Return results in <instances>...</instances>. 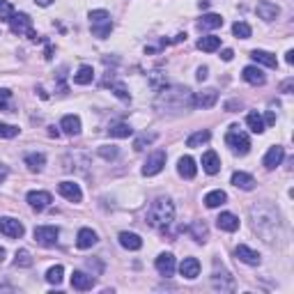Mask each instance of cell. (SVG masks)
Returning <instances> with one entry per match:
<instances>
[{"mask_svg":"<svg viewBox=\"0 0 294 294\" xmlns=\"http://www.w3.org/2000/svg\"><path fill=\"white\" fill-rule=\"evenodd\" d=\"M251 218H253V230L267 241V244H274L280 239V218L271 205L260 203L251 209Z\"/></svg>","mask_w":294,"mask_h":294,"instance_id":"obj_1","label":"cell"},{"mask_svg":"<svg viewBox=\"0 0 294 294\" xmlns=\"http://www.w3.org/2000/svg\"><path fill=\"white\" fill-rule=\"evenodd\" d=\"M156 106L166 111H179V108H191L193 106V94L188 87H173V90H161Z\"/></svg>","mask_w":294,"mask_h":294,"instance_id":"obj_2","label":"cell"},{"mask_svg":"<svg viewBox=\"0 0 294 294\" xmlns=\"http://www.w3.org/2000/svg\"><path fill=\"white\" fill-rule=\"evenodd\" d=\"M175 221V205L168 198H156L147 212V223L156 230H166Z\"/></svg>","mask_w":294,"mask_h":294,"instance_id":"obj_3","label":"cell"},{"mask_svg":"<svg viewBox=\"0 0 294 294\" xmlns=\"http://www.w3.org/2000/svg\"><path fill=\"white\" fill-rule=\"evenodd\" d=\"M90 28H92V35L99 39H106L113 30V21H111V14L106 10H92L90 12Z\"/></svg>","mask_w":294,"mask_h":294,"instance_id":"obj_4","label":"cell"},{"mask_svg":"<svg viewBox=\"0 0 294 294\" xmlns=\"http://www.w3.org/2000/svg\"><path fill=\"white\" fill-rule=\"evenodd\" d=\"M225 145L239 156L251 152V138L244 131H239V126H230V131L225 134Z\"/></svg>","mask_w":294,"mask_h":294,"instance_id":"obj_5","label":"cell"},{"mask_svg":"<svg viewBox=\"0 0 294 294\" xmlns=\"http://www.w3.org/2000/svg\"><path fill=\"white\" fill-rule=\"evenodd\" d=\"M10 28L14 35H28V39H32V42L37 39V32L32 30V19L23 12H19V14L14 12V16L10 19Z\"/></svg>","mask_w":294,"mask_h":294,"instance_id":"obj_6","label":"cell"},{"mask_svg":"<svg viewBox=\"0 0 294 294\" xmlns=\"http://www.w3.org/2000/svg\"><path fill=\"white\" fill-rule=\"evenodd\" d=\"M32 235H35V241H37L39 246L51 248V246H55V244H58L60 230L55 225H37Z\"/></svg>","mask_w":294,"mask_h":294,"instance_id":"obj_7","label":"cell"},{"mask_svg":"<svg viewBox=\"0 0 294 294\" xmlns=\"http://www.w3.org/2000/svg\"><path fill=\"white\" fill-rule=\"evenodd\" d=\"M166 159H168V154H166L164 150L152 152V154L147 156V161L143 164V175L145 177H154V175H159L166 166Z\"/></svg>","mask_w":294,"mask_h":294,"instance_id":"obj_8","label":"cell"},{"mask_svg":"<svg viewBox=\"0 0 294 294\" xmlns=\"http://www.w3.org/2000/svg\"><path fill=\"white\" fill-rule=\"evenodd\" d=\"M0 232H3L5 237H10V239H21L23 232H25V227H23V223L16 221V218L3 216L0 218Z\"/></svg>","mask_w":294,"mask_h":294,"instance_id":"obj_9","label":"cell"},{"mask_svg":"<svg viewBox=\"0 0 294 294\" xmlns=\"http://www.w3.org/2000/svg\"><path fill=\"white\" fill-rule=\"evenodd\" d=\"M25 200H28V205H30L32 209H37V212H44L48 205L53 203V195H51L48 191H30Z\"/></svg>","mask_w":294,"mask_h":294,"instance_id":"obj_10","label":"cell"},{"mask_svg":"<svg viewBox=\"0 0 294 294\" xmlns=\"http://www.w3.org/2000/svg\"><path fill=\"white\" fill-rule=\"evenodd\" d=\"M255 12L262 21H267V23H269V21H276L280 16V7L276 5V3H271V0H260Z\"/></svg>","mask_w":294,"mask_h":294,"instance_id":"obj_11","label":"cell"},{"mask_svg":"<svg viewBox=\"0 0 294 294\" xmlns=\"http://www.w3.org/2000/svg\"><path fill=\"white\" fill-rule=\"evenodd\" d=\"M212 287L214 289H221V292H235V278H232L227 271H214L212 276Z\"/></svg>","mask_w":294,"mask_h":294,"instance_id":"obj_12","label":"cell"},{"mask_svg":"<svg viewBox=\"0 0 294 294\" xmlns=\"http://www.w3.org/2000/svg\"><path fill=\"white\" fill-rule=\"evenodd\" d=\"M216 102H218V92L214 87H207V90L198 92V94L193 96V106H198V108H214Z\"/></svg>","mask_w":294,"mask_h":294,"instance_id":"obj_13","label":"cell"},{"mask_svg":"<svg viewBox=\"0 0 294 294\" xmlns=\"http://www.w3.org/2000/svg\"><path fill=\"white\" fill-rule=\"evenodd\" d=\"M283 159H285V150L280 147V145H274V147H269V152L265 154L262 166H265L267 170H276L280 164H283Z\"/></svg>","mask_w":294,"mask_h":294,"instance_id":"obj_14","label":"cell"},{"mask_svg":"<svg viewBox=\"0 0 294 294\" xmlns=\"http://www.w3.org/2000/svg\"><path fill=\"white\" fill-rule=\"evenodd\" d=\"M58 191H60V195H62V198L69 200V203H81V200H83L81 186H78V184H74V182H60L58 184Z\"/></svg>","mask_w":294,"mask_h":294,"instance_id":"obj_15","label":"cell"},{"mask_svg":"<svg viewBox=\"0 0 294 294\" xmlns=\"http://www.w3.org/2000/svg\"><path fill=\"white\" fill-rule=\"evenodd\" d=\"M235 255L239 257L244 265H251V267H257L260 265V253L253 251L251 246H246V244H239V246L235 248Z\"/></svg>","mask_w":294,"mask_h":294,"instance_id":"obj_16","label":"cell"},{"mask_svg":"<svg viewBox=\"0 0 294 294\" xmlns=\"http://www.w3.org/2000/svg\"><path fill=\"white\" fill-rule=\"evenodd\" d=\"M154 267H156V271H159L161 276L170 278V276L175 274V255H173V253H161V255L156 257Z\"/></svg>","mask_w":294,"mask_h":294,"instance_id":"obj_17","label":"cell"},{"mask_svg":"<svg viewBox=\"0 0 294 294\" xmlns=\"http://www.w3.org/2000/svg\"><path fill=\"white\" fill-rule=\"evenodd\" d=\"M96 244V232L90 230V227H81L76 235V246L81 248V251H87V248H92Z\"/></svg>","mask_w":294,"mask_h":294,"instance_id":"obj_18","label":"cell"},{"mask_svg":"<svg viewBox=\"0 0 294 294\" xmlns=\"http://www.w3.org/2000/svg\"><path fill=\"white\" fill-rule=\"evenodd\" d=\"M179 274L184 276V278L193 280L200 276V262L195 260V257H184V262L179 265Z\"/></svg>","mask_w":294,"mask_h":294,"instance_id":"obj_19","label":"cell"},{"mask_svg":"<svg viewBox=\"0 0 294 294\" xmlns=\"http://www.w3.org/2000/svg\"><path fill=\"white\" fill-rule=\"evenodd\" d=\"M203 170L207 175H216L221 170V159H218V154L214 150H207L203 154Z\"/></svg>","mask_w":294,"mask_h":294,"instance_id":"obj_20","label":"cell"},{"mask_svg":"<svg viewBox=\"0 0 294 294\" xmlns=\"http://www.w3.org/2000/svg\"><path fill=\"white\" fill-rule=\"evenodd\" d=\"M72 287L78 289V292H87V289L94 287V278H92V276H87V274H83V271H74Z\"/></svg>","mask_w":294,"mask_h":294,"instance_id":"obj_21","label":"cell"},{"mask_svg":"<svg viewBox=\"0 0 294 294\" xmlns=\"http://www.w3.org/2000/svg\"><path fill=\"white\" fill-rule=\"evenodd\" d=\"M241 76H244V81L251 83V85H265V74H262L260 67H255V64H248V67H244V72H241Z\"/></svg>","mask_w":294,"mask_h":294,"instance_id":"obj_22","label":"cell"},{"mask_svg":"<svg viewBox=\"0 0 294 294\" xmlns=\"http://www.w3.org/2000/svg\"><path fill=\"white\" fill-rule=\"evenodd\" d=\"M120 246L126 251H140L143 248V239L136 232H120Z\"/></svg>","mask_w":294,"mask_h":294,"instance_id":"obj_23","label":"cell"},{"mask_svg":"<svg viewBox=\"0 0 294 294\" xmlns=\"http://www.w3.org/2000/svg\"><path fill=\"white\" fill-rule=\"evenodd\" d=\"M232 184H235L237 188H241V191H253V188H255V179H253V175L241 173V170L232 173Z\"/></svg>","mask_w":294,"mask_h":294,"instance_id":"obj_24","label":"cell"},{"mask_svg":"<svg viewBox=\"0 0 294 294\" xmlns=\"http://www.w3.org/2000/svg\"><path fill=\"white\" fill-rule=\"evenodd\" d=\"M60 129H62L67 136H78L81 134V117L78 115H64L62 120H60Z\"/></svg>","mask_w":294,"mask_h":294,"instance_id":"obj_25","label":"cell"},{"mask_svg":"<svg viewBox=\"0 0 294 294\" xmlns=\"http://www.w3.org/2000/svg\"><path fill=\"white\" fill-rule=\"evenodd\" d=\"M177 173L182 175L184 179H193L195 173H198V166H195V161H193L191 156H182L177 164Z\"/></svg>","mask_w":294,"mask_h":294,"instance_id":"obj_26","label":"cell"},{"mask_svg":"<svg viewBox=\"0 0 294 294\" xmlns=\"http://www.w3.org/2000/svg\"><path fill=\"white\" fill-rule=\"evenodd\" d=\"M251 58L255 60L257 64H265V67H269V69L278 67V60H276V55L269 53V51H260V48H255V51H251Z\"/></svg>","mask_w":294,"mask_h":294,"instance_id":"obj_27","label":"cell"},{"mask_svg":"<svg viewBox=\"0 0 294 294\" xmlns=\"http://www.w3.org/2000/svg\"><path fill=\"white\" fill-rule=\"evenodd\" d=\"M216 225L221 227V230H225V232H235V230H239V218H237L235 214H230V212H223L221 216L216 218Z\"/></svg>","mask_w":294,"mask_h":294,"instance_id":"obj_28","label":"cell"},{"mask_svg":"<svg viewBox=\"0 0 294 294\" xmlns=\"http://www.w3.org/2000/svg\"><path fill=\"white\" fill-rule=\"evenodd\" d=\"M225 203H227V195H225V191H221V188L209 191L207 195H205V205H207L209 209H216V207H221V205H225Z\"/></svg>","mask_w":294,"mask_h":294,"instance_id":"obj_29","label":"cell"},{"mask_svg":"<svg viewBox=\"0 0 294 294\" xmlns=\"http://www.w3.org/2000/svg\"><path fill=\"white\" fill-rule=\"evenodd\" d=\"M198 48H200V51H205V53H214V51H218V48H221V37H216V35L200 37L198 39Z\"/></svg>","mask_w":294,"mask_h":294,"instance_id":"obj_30","label":"cell"},{"mask_svg":"<svg viewBox=\"0 0 294 294\" xmlns=\"http://www.w3.org/2000/svg\"><path fill=\"white\" fill-rule=\"evenodd\" d=\"M25 166H28L32 173H42L44 166H46V156L42 152H32V154H25Z\"/></svg>","mask_w":294,"mask_h":294,"instance_id":"obj_31","label":"cell"},{"mask_svg":"<svg viewBox=\"0 0 294 294\" xmlns=\"http://www.w3.org/2000/svg\"><path fill=\"white\" fill-rule=\"evenodd\" d=\"M246 124H248V129H251L253 134H265V129H267L265 117H262L260 113H255V111L246 115Z\"/></svg>","mask_w":294,"mask_h":294,"instance_id":"obj_32","label":"cell"},{"mask_svg":"<svg viewBox=\"0 0 294 294\" xmlns=\"http://www.w3.org/2000/svg\"><path fill=\"white\" fill-rule=\"evenodd\" d=\"M92 78H94V69H92L90 64H83V67L74 74V83H76V85H90Z\"/></svg>","mask_w":294,"mask_h":294,"instance_id":"obj_33","label":"cell"},{"mask_svg":"<svg viewBox=\"0 0 294 294\" xmlns=\"http://www.w3.org/2000/svg\"><path fill=\"white\" fill-rule=\"evenodd\" d=\"M209 138H212L209 131H195V134H191L186 138V147H203V145L209 143Z\"/></svg>","mask_w":294,"mask_h":294,"instance_id":"obj_34","label":"cell"},{"mask_svg":"<svg viewBox=\"0 0 294 294\" xmlns=\"http://www.w3.org/2000/svg\"><path fill=\"white\" fill-rule=\"evenodd\" d=\"M188 232H191V237L198 241V244H205V241H207V235H209L207 225H205L203 221H195L191 227H188Z\"/></svg>","mask_w":294,"mask_h":294,"instance_id":"obj_35","label":"cell"},{"mask_svg":"<svg viewBox=\"0 0 294 294\" xmlns=\"http://www.w3.org/2000/svg\"><path fill=\"white\" fill-rule=\"evenodd\" d=\"M131 134H134V129H131L126 122H117V124H113L111 129H108V136H111V138H129Z\"/></svg>","mask_w":294,"mask_h":294,"instance_id":"obj_36","label":"cell"},{"mask_svg":"<svg viewBox=\"0 0 294 294\" xmlns=\"http://www.w3.org/2000/svg\"><path fill=\"white\" fill-rule=\"evenodd\" d=\"M198 25L205 28V30H214V28H221L223 19H221V14H205L203 19L198 21Z\"/></svg>","mask_w":294,"mask_h":294,"instance_id":"obj_37","label":"cell"},{"mask_svg":"<svg viewBox=\"0 0 294 294\" xmlns=\"http://www.w3.org/2000/svg\"><path fill=\"white\" fill-rule=\"evenodd\" d=\"M156 140V134H147V131H145V134H140L138 138L134 140V150L136 152H143L145 147H147V145H152Z\"/></svg>","mask_w":294,"mask_h":294,"instance_id":"obj_38","label":"cell"},{"mask_svg":"<svg viewBox=\"0 0 294 294\" xmlns=\"http://www.w3.org/2000/svg\"><path fill=\"white\" fill-rule=\"evenodd\" d=\"M62 276H64V269L60 265H55V267H51V269L46 271V280L51 285H60L62 283Z\"/></svg>","mask_w":294,"mask_h":294,"instance_id":"obj_39","label":"cell"},{"mask_svg":"<svg viewBox=\"0 0 294 294\" xmlns=\"http://www.w3.org/2000/svg\"><path fill=\"white\" fill-rule=\"evenodd\" d=\"M14 265H16V267H23V269L32 267V255H30V251H25V248L16 251V260H14Z\"/></svg>","mask_w":294,"mask_h":294,"instance_id":"obj_40","label":"cell"},{"mask_svg":"<svg viewBox=\"0 0 294 294\" xmlns=\"http://www.w3.org/2000/svg\"><path fill=\"white\" fill-rule=\"evenodd\" d=\"M232 32H235V37H239V39H248L251 37V25L244 23V21H237V23L232 25Z\"/></svg>","mask_w":294,"mask_h":294,"instance_id":"obj_41","label":"cell"},{"mask_svg":"<svg viewBox=\"0 0 294 294\" xmlns=\"http://www.w3.org/2000/svg\"><path fill=\"white\" fill-rule=\"evenodd\" d=\"M14 16V7H12L10 0H0V21L10 23V19Z\"/></svg>","mask_w":294,"mask_h":294,"instance_id":"obj_42","label":"cell"},{"mask_svg":"<svg viewBox=\"0 0 294 294\" xmlns=\"http://www.w3.org/2000/svg\"><path fill=\"white\" fill-rule=\"evenodd\" d=\"M19 131H21L19 126L0 122V138H16V136H19Z\"/></svg>","mask_w":294,"mask_h":294,"instance_id":"obj_43","label":"cell"},{"mask_svg":"<svg viewBox=\"0 0 294 294\" xmlns=\"http://www.w3.org/2000/svg\"><path fill=\"white\" fill-rule=\"evenodd\" d=\"M117 154H120V150H117L115 145H102V147H99V156H102V159H106V161L115 159Z\"/></svg>","mask_w":294,"mask_h":294,"instance_id":"obj_44","label":"cell"},{"mask_svg":"<svg viewBox=\"0 0 294 294\" xmlns=\"http://www.w3.org/2000/svg\"><path fill=\"white\" fill-rule=\"evenodd\" d=\"M111 90L115 92V96H120L122 102H129V99H131V94H129V90H126L124 83H113Z\"/></svg>","mask_w":294,"mask_h":294,"instance_id":"obj_45","label":"cell"},{"mask_svg":"<svg viewBox=\"0 0 294 294\" xmlns=\"http://www.w3.org/2000/svg\"><path fill=\"white\" fill-rule=\"evenodd\" d=\"M150 83H152V87H154L156 92L166 90V85H168V81H166V78H161V72H154V74H152Z\"/></svg>","mask_w":294,"mask_h":294,"instance_id":"obj_46","label":"cell"},{"mask_svg":"<svg viewBox=\"0 0 294 294\" xmlns=\"http://www.w3.org/2000/svg\"><path fill=\"white\" fill-rule=\"evenodd\" d=\"M12 96V92L10 90H0V111H5L7 108V99Z\"/></svg>","mask_w":294,"mask_h":294,"instance_id":"obj_47","label":"cell"},{"mask_svg":"<svg viewBox=\"0 0 294 294\" xmlns=\"http://www.w3.org/2000/svg\"><path fill=\"white\" fill-rule=\"evenodd\" d=\"M221 58L225 60V62H230V60L235 58V53H232V48H225V51H223V53H221Z\"/></svg>","mask_w":294,"mask_h":294,"instance_id":"obj_48","label":"cell"},{"mask_svg":"<svg viewBox=\"0 0 294 294\" xmlns=\"http://www.w3.org/2000/svg\"><path fill=\"white\" fill-rule=\"evenodd\" d=\"M195 78H198V81L203 83L205 78H207V67H200V69H198V74H195Z\"/></svg>","mask_w":294,"mask_h":294,"instance_id":"obj_49","label":"cell"},{"mask_svg":"<svg viewBox=\"0 0 294 294\" xmlns=\"http://www.w3.org/2000/svg\"><path fill=\"white\" fill-rule=\"evenodd\" d=\"M292 85H294V81H292V78H287V81H285L283 85H280V90H283V92H289V90H292Z\"/></svg>","mask_w":294,"mask_h":294,"instance_id":"obj_50","label":"cell"},{"mask_svg":"<svg viewBox=\"0 0 294 294\" xmlns=\"http://www.w3.org/2000/svg\"><path fill=\"white\" fill-rule=\"evenodd\" d=\"M265 124H276V113H274V111H269V113H267Z\"/></svg>","mask_w":294,"mask_h":294,"instance_id":"obj_51","label":"cell"},{"mask_svg":"<svg viewBox=\"0 0 294 294\" xmlns=\"http://www.w3.org/2000/svg\"><path fill=\"white\" fill-rule=\"evenodd\" d=\"M285 62H287V64L294 62V51H287V53H285Z\"/></svg>","mask_w":294,"mask_h":294,"instance_id":"obj_52","label":"cell"},{"mask_svg":"<svg viewBox=\"0 0 294 294\" xmlns=\"http://www.w3.org/2000/svg\"><path fill=\"white\" fill-rule=\"evenodd\" d=\"M39 7H48V5H53V0H35Z\"/></svg>","mask_w":294,"mask_h":294,"instance_id":"obj_53","label":"cell"},{"mask_svg":"<svg viewBox=\"0 0 294 294\" xmlns=\"http://www.w3.org/2000/svg\"><path fill=\"white\" fill-rule=\"evenodd\" d=\"M7 177V166H3L0 164V182H3V179Z\"/></svg>","mask_w":294,"mask_h":294,"instance_id":"obj_54","label":"cell"},{"mask_svg":"<svg viewBox=\"0 0 294 294\" xmlns=\"http://www.w3.org/2000/svg\"><path fill=\"white\" fill-rule=\"evenodd\" d=\"M5 255H7V253H5V248H3V246H0V262H3V260H5Z\"/></svg>","mask_w":294,"mask_h":294,"instance_id":"obj_55","label":"cell"}]
</instances>
